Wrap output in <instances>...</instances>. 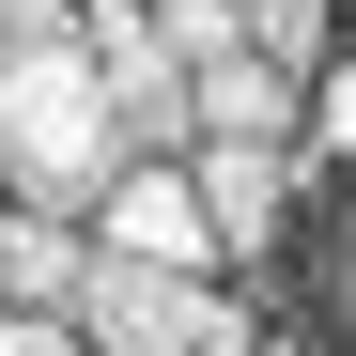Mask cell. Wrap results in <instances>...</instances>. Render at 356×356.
<instances>
[{
	"mask_svg": "<svg viewBox=\"0 0 356 356\" xmlns=\"http://www.w3.org/2000/svg\"><path fill=\"white\" fill-rule=\"evenodd\" d=\"M186 356H264V325H248V310H232V294H217V310H202V341H186Z\"/></svg>",
	"mask_w": 356,
	"mask_h": 356,
	"instance_id": "10",
	"label": "cell"
},
{
	"mask_svg": "<svg viewBox=\"0 0 356 356\" xmlns=\"http://www.w3.org/2000/svg\"><path fill=\"white\" fill-rule=\"evenodd\" d=\"M170 170H186L217 264H264V248H279V217H294V155H264V140H186Z\"/></svg>",
	"mask_w": 356,
	"mask_h": 356,
	"instance_id": "4",
	"label": "cell"
},
{
	"mask_svg": "<svg viewBox=\"0 0 356 356\" xmlns=\"http://www.w3.org/2000/svg\"><path fill=\"white\" fill-rule=\"evenodd\" d=\"M16 31H78V0H0V47Z\"/></svg>",
	"mask_w": 356,
	"mask_h": 356,
	"instance_id": "11",
	"label": "cell"
},
{
	"mask_svg": "<svg viewBox=\"0 0 356 356\" xmlns=\"http://www.w3.org/2000/svg\"><path fill=\"white\" fill-rule=\"evenodd\" d=\"M202 310H217V279H155V264H78V294H63V325H78V356H186L202 341Z\"/></svg>",
	"mask_w": 356,
	"mask_h": 356,
	"instance_id": "2",
	"label": "cell"
},
{
	"mask_svg": "<svg viewBox=\"0 0 356 356\" xmlns=\"http://www.w3.org/2000/svg\"><path fill=\"white\" fill-rule=\"evenodd\" d=\"M78 264H93L78 217H16V202H0V310H63Z\"/></svg>",
	"mask_w": 356,
	"mask_h": 356,
	"instance_id": "6",
	"label": "cell"
},
{
	"mask_svg": "<svg viewBox=\"0 0 356 356\" xmlns=\"http://www.w3.org/2000/svg\"><path fill=\"white\" fill-rule=\"evenodd\" d=\"M0 356H78V325L63 310H0Z\"/></svg>",
	"mask_w": 356,
	"mask_h": 356,
	"instance_id": "9",
	"label": "cell"
},
{
	"mask_svg": "<svg viewBox=\"0 0 356 356\" xmlns=\"http://www.w3.org/2000/svg\"><path fill=\"white\" fill-rule=\"evenodd\" d=\"M186 124H202V140H264V155H294L310 78H294V63H264V47H232V63H202V78H186Z\"/></svg>",
	"mask_w": 356,
	"mask_h": 356,
	"instance_id": "5",
	"label": "cell"
},
{
	"mask_svg": "<svg viewBox=\"0 0 356 356\" xmlns=\"http://www.w3.org/2000/svg\"><path fill=\"white\" fill-rule=\"evenodd\" d=\"M108 264H155V279H217V232H202V202H186V170L170 155H124L108 170V202L78 217Z\"/></svg>",
	"mask_w": 356,
	"mask_h": 356,
	"instance_id": "3",
	"label": "cell"
},
{
	"mask_svg": "<svg viewBox=\"0 0 356 356\" xmlns=\"http://www.w3.org/2000/svg\"><path fill=\"white\" fill-rule=\"evenodd\" d=\"M108 170H124V124H108V78L78 31H16L0 47V202L16 217H93Z\"/></svg>",
	"mask_w": 356,
	"mask_h": 356,
	"instance_id": "1",
	"label": "cell"
},
{
	"mask_svg": "<svg viewBox=\"0 0 356 356\" xmlns=\"http://www.w3.org/2000/svg\"><path fill=\"white\" fill-rule=\"evenodd\" d=\"M310 140H325V155H356V63H325V78H310Z\"/></svg>",
	"mask_w": 356,
	"mask_h": 356,
	"instance_id": "8",
	"label": "cell"
},
{
	"mask_svg": "<svg viewBox=\"0 0 356 356\" xmlns=\"http://www.w3.org/2000/svg\"><path fill=\"white\" fill-rule=\"evenodd\" d=\"M140 31L170 47V78H202V63H232V47H248V16H232V0H140Z\"/></svg>",
	"mask_w": 356,
	"mask_h": 356,
	"instance_id": "7",
	"label": "cell"
}]
</instances>
